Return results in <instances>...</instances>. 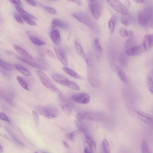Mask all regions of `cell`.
Returning a JSON list of instances; mask_svg holds the SVG:
<instances>
[{
    "label": "cell",
    "mask_w": 153,
    "mask_h": 153,
    "mask_svg": "<svg viewBox=\"0 0 153 153\" xmlns=\"http://www.w3.org/2000/svg\"><path fill=\"white\" fill-rule=\"evenodd\" d=\"M143 47L140 45H137L128 48L126 51V54L129 56L139 55L143 51Z\"/></svg>",
    "instance_id": "obj_11"
},
{
    "label": "cell",
    "mask_w": 153,
    "mask_h": 153,
    "mask_svg": "<svg viewBox=\"0 0 153 153\" xmlns=\"http://www.w3.org/2000/svg\"><path fill=\"white\" fill-rule=\"evenodd\" d=\"M89 5L91 13L96 20L99 18L101 12V6L98 1H89Z\"/></svg>",
    "instance_id": "obj_6"
},
{
    "label": "cell",
    "mask_w": 153,
    "mask_h": 153,
    "mask_svg": "<svg viewBox=\"0 0 153 153\" xmlns=\"http://www.w3.org/2000/svg\"><path fill=\"white\" fill-rule=\"evenodd\" d=\"M5 52H6V53H7V54L9 55H14V56H15V55H16L13 52L11 51H9L8 50H6L5 51Z\"/></svg>",
    "instance_id": "obj_54"
},
{
    "label": "cell",
    "mask_w": 153,
    "mask_h": 153,
    "mask_svg": "<svg viewBox=\"0 0 153 153\" xmlns=\"http://www.w3.org/2000/svg\"><path fill=\"white\" fill-rule=\"evenodd\" d=\"M34 108L37 113L48 119L55 118L59 114L57 109L52 105H37Z\"/></svg>",
    "instance_id": "obj_1"
},
{
    "label": "cell",
    "mask_w": 153,
    "mask_h": 153,
    "mask_svg": "<svg viewBox=\"0 0 153 153\" xmlns=\"http://www.w3.org/2000/svg\"><path fill=\"white\" fill-rule=\"evenodd\" d=\"M1 94L2 99L7 102L11 105L13 104V95L10 92L3 91L1 92Z\"/></svg>",
    "instance_id": "obj_17"
},
{
    "label": "cell",
    "mask_w": 153,
    "mask_h": 153,
    "mask_svg": "<svg viewBox=\"0 0 153 153\" xmlns=\"http://www.w3.org/2000/svg\"><path fill=\"white\" fill-rule=\"evenodd\" d=\"M119 33L121 36L122 37H130L131 34V31H128L123 27H121L119 29Z\"/></svg>",
    "instance_id": "obj_28"
},
{
    "label": "cell",
    "mask_w": 153,
    "mask_h": 153,
    "mask_svg": "<svg viewBox=\"0 0 153 153\" xmlns=\"http://www.w3.org/2000/svg\"><path fill=\"white\" fill-rule=\"evenodd\" d=\"M16 79L19 84L23 88L27 90H29L28 84L25 80L19 76H17Z\"/></svg>",
    "instance_id": "obj_30"
},
{
    "label": "cell",
    "mask_w": 153,
    "mask_h": 153,
    "mask_svg": "<svg viewBox=\"0 0 153 153\" xmlns=\"http://www.w3.org/2000/svg\"><path fill=\"white\" fill-rule=\"evenodd\" d=\"M32 114L36 124L38 125L39 123V117L37 113L34 111H32Z\"/></svg>",
    "instance_id": "obj_40"
},
{
    "label": "cell",
    "mask_w": 153,
    "mask_h": 153,
    "mask_svg": "<svg viewBox=\"0 0 153 153\" xmlns=\"http://www.w3.org/2000/svg\"><path fill=\"white\" fill-rule=\"evenodd\" d=\"M78 130L72 131L71 133H67L65 135L66 137L70 140H72L74 135L78 132Z\"/></svg>",
    "instance_id": "obj_36"
},
{
    "label": "cell",
    "mask_w": 153,
    "mask_h": 153,
    "mask_svg": "<svg viewBox=\"0 0 153 153\" xmlns=\"http://www.w3.org/2000/svg\"><path fill=\"white\" fill-rule=\"evenodd\" d=\"M13 48L18 53L25 58L30 59H33L32 56L23 48L15 45H13Z\"/></svg>",
    "instance_id": "obj_18"
},
{
    "label": "cell",
    "mask_w": 153,
    "mask_h": 153,
    "mask_svg": "<svg viewBox=\"0 0 153 153\" xmlns=\"http://www.w3.org/2000/svg\"><path fill=\"white\" fill-rule=\"evenodd\" d=\"M84 153H92V148L88 143L85 141L84 143Z\"/></svg>",
    "instance_id": "obj_33"
},
{
    "label": "cell",
    "mask_w": 153,
    "mask_h": 153,
    "mask_svg": "<svg viewBox=\"0 0 153 153\" xmlns=\"http://www.w3.org/2000/svg\"><path fill=\"white\" fill-rule=\"evenodd\" d=\"M7 131L8 132L12 137L16 143L21 146H24V144L13 134L11 131L8 129H7Z\"/></svg>",
    "instance_id": "obj_37"
},
{
    "label": "cell",
    "mask_w": 153,
    "mask_h": 153,
    "mask_svg": "<svg viewBox=\"0 0 153 153\" xmlns=\"http://www.w3.org/2000/svg\"><path fill=\"white\" fill-rule=\"evenodd\" d=\"M36 72L42 83L46 88L53 92L60 93L58 88L43 72L40 71H37Z\"/></svg>",
    "instance_id": "obj_4"
},
{
    "label": "cell",
    "mask_w": 153,
    "mask_h": 153,
    "mask_svg": "<svg viewBox=\"0 0 153 153\" xmlns=\"http://www.w3.org/2000/svg\"><path fill=\"white\" fill-rule=\"evenodd\" d=\"M51 38L53 42L56 45H58L61 39L59 32L58 29L53 30L50 33Z\"/></svg>",
    "instance_id": "obj_14"
},
{
    "label": "cell",
    "mask_w": 153,
    "mask_h": 153,
    "mask_svg": "<svg viewBox=\"0 0 153 153\" xmlns=\"http://www.w3.org/2000/svg\"><path fill=\"white\" fill-rule=\"evenodd\" d=\"M0 118L4 121L10 123V121L7 116L3 113H0Z\"/></svg>",
    "instance_id": "obj_41"
},
{
    "label": "cell",
    "mask_w": 153,
    "mask_h": 153,
    "mask_svg": "<svg viewBox=\"0 0 153 153\" xmlns=\"http://www.w3.org/2000/svg\"><path fill=\"white\" fill-rule=\"evenodd\" d=\"M64 146H65V148L67 149H69L70 148V147L69 145L68 144V143L65 141H63L62 142Z\"/></svg>",
    "instance_id": "obj_53"
},
{
    "label": "cell",
    "mask_w": 153,
    "mask_h": 153,
    "mask_svg": "<svg viewBox=\"0 0 153 153\" xmlns=\"http://www.w3.org/2000/svg\"><path fill=\"white\" fill-rule=\"evenodd\" d=\"M107 1L115 10L123 15L128 14V11L127 8L120 1L111 0Z\"/></svg>",
    "instance_id": "obj_5"
},
{
    "label": "cell",
    "mask_w": 153,
    "mask_h": 153,
    "mask_svg": "<svg viewBox=\"0 0 153 153\" xmlns=\"http://www.w3.org/2000/svg\"><path fill=\"white\" fill-rule=\"evenodd\" d=\"M52 77L53 80L57 83L64 86H66L68 79L63 75L56 73L52 74Z\"/></svg>",
    "instance_id": "obj_12"
},
{
    "label": "cell",
    "mask_w": 153,
    "mask_h": 153,
    "mask_svg": "<svg viewBox=\"0 0 153 153\" xmlns=\"http://www.w3.org/2000/svg\"><path fill=\"white\" fill-rule=\"evenodd\" d=\"M54 51L56 54L61 62L64 65L66 66L68 65V60L67 57L64 52L62 50L55 48Z\"/></svg>",
    "instance_id": "obj_13"
},
{
    "label": "cell",
    "mask_w": 153,
    "mask_h": 153,
    "mask_svg": "<svg viewBox=\"0 0 153 153\" xmlns=\"http://www.w3.org/2000/svg\"><path fill=\"white\" fill-rule=\"evenodd\" d=\"M138 118L143 122L153 125V117L150 114L142 111L135 110Z\"/></svg>",
    "instance_id": "obj_8"
},
{
    "label": "cell",
    "mask_w": 153,
    "mask_h": 153,
    "mask_svg": "<svg viewBox=\"0 0 153 153\" xmlns=\"http://www.w3.org/2000/svg\"><path fill=\"white\" fill-rule=\"evenodd\" d=\"M125 5L126 7H130V5H131V3L129 1L126 0L125 1Z\"/></svg>",
    "instance_id": "obj_52"
},
{
    "label": "cell",
    "mask_w": 153,
    "mask_h": 153,
    "mask_svg": "<svg viewBox=\"0 0 153 153\" xmlns=\"http://www.w3.org/2000/svg\"><path fill=\"white\" fill-rule=\"evenodd\" d=\"M135 2L138 4H141L143 3L144 1L143 0H136L134 1Z\"/></svg>",
    "instance_id": "obj_56"
},
{
    "label": "cell",
    "mask_w": 153,
    "mask_h": 153,
    "mask_svg": "<svg viewBox=\"0 0 153 153\" xmlns=\"http://www.w3.org/2000/svg\"><path fill=\"white\" fill-rule=\"evenodd\" d=\"M13 15L15 20L18 23L22 24L24 23V22L22 20V19L21 17L17 13H14Z\"/></svg>",
    "instance_id": "obj_43"
},
{
    "label": "cell",
    "mask_w": 153,
    "mask_h": 153,
    "mask_svg": "<svg viewBox=\"0 0 153 153\" xmlns=\"http://www.w3.org/2000/svg\"><path fill=\"white\" fill-rule=\"evenodd\" d=\"M110 65L111 68L112 70L115 72L117 73L120 68L113 62H111Z\"/></svg>",
    "instance_id": "obj_46"
},
{
    "label": "cell",
    "mask_w": 153,
    "mask_h": 153,
    "mask_svg": "<svg viewBox=\"0 0 153 153\" xmlns=\"http://www.w3.org/2000/svg\"><path fill=\"white\" fill-rule=\"evenodd\" d=\"M86 115L82 113L77 114L76 116L77 120L80 122H82V120L84 119Z\"/></svg>",
    "instance_id": "obj_45"
},
{
    "label": "cell",
    "mask_w": 153,
    "mask_h": 153,
    "mask_svg": "<svg viewBox=\"0 0 153 153\" xmlns=\"http://www.w3.org/2000/svg\"><path fill=\"white\" fill-rule=\"evenodd\" d=\"M150 27L153 29V14L150 22Z\"/></svg>",
    "instance_id": "obj_55"
},
{
    "label": "cell",
    "mask_w": 153,
    "mask_h": 153,
    "mask_svg": "<svg viewBox=\"0 0 153 153\" xmlns=\"http://www.w3.org/2000/svg\"><path fill=\"white\" fill-rule=\"evenodd\" d=\"M147 83L149 91L153 94V80L149 76L147 77Z\"/></svg>",
    "instance_id": "obj_31"
},
{
    "label": "cell",
    "mask_w": 153,
    "mask_h": 153,
    "mask_svg": "<svg viewBox=\"0 0 153 153\" xmlns=\"http://www.w3.org/2000/svg\"><path fill=\"white\" fill-rule=\"evenodd\" d=\"M68 1L69 2H74V3L77 4V5L79 6H82L83 4V3L82 1L81 0H68Z\"/></svg>",
    "instance_id": "obj_49"
},
{
    "label": "cell",
    "mask_w": 153,
    "mask_h": 153,
    "mask_svg": "<svg viewBox=\"0 0 153 153\" xmlns=\"http://www.w3.org/2000/svg\"><path fill=\"white\" fill-rule=\"evenodd\" d=\"M72 98L74 101L82 104H88L90 99L89 95L85 93L75 94L72 96Z\"/></svg>",
    "instance_id": "obj_7"
},
{
    "label": "cell",
    "mask_w": 153,
    "mask_h": 153,
    "mask_svg": "<svg viewBox=\"0 0 153 153\" xmlns=\"http://www.w3.org/2000/svg\"><path fill=\"white\" fill-rule=\"evenodd\" d=\"M120 60V63L122 65L125 66L126 65L127 62V59L126 57L124 55H123L121 56Z\"/></svg>",
    "instance_id": "obj_44"
},
{
    "label": "cell",
    "mask_w": 153,
    "mask_h": 153,
    "mask_svg": "<svg viewBox=\"0 0 153 153\" xmlns=\"http://www.w3.org/2000/svg\"><path fill=\"white\" fill-rule=\"evenodd\" d=\"M72 16L79 22L87 25H91V23L90 20L85 14L81 12H76L74 13Z\"/></svg>",
    "instance_id": "obj_10"
},
{
    "label": "cell",
    "mask_w": 153,
    "mask_h": 153,
    "mask_svg": "<svg viewBox=\"0 0 153 153\" xmlns=\"http://www.w3.org/2000/svg\"><path fill=\"white\" fill-rule=\"evenodd\" d=\"M153 14V9L147 7L140 10L137 15V19L139 24L146 26L149 23Z\"/></svg>",
    "instance_id": "obj_2"
},
{
    "label": "cell",
    "mask_w": 153,
    "mask_h": 153,
    "mask_svg": "<svg viewBox=\"0 0 153 153\" xmlns=\"http://www.w3.org/2000/svg\"><path fill=\"white\" fill-rule=\"evenodd\" d=\"M62 109L63 112L67 116H69L71 114V111L70 109L67 106H63Z\"/></svg>",
    "instance_id": "obj_38"
},
{
    "label": "cell",
    "mask_w": 153,
    "mask_h": 153,
    "mask_svg": "<svg viewBox=\"0 0 153 153\" xmlns=\"http://www.w3.org/2000/svg\"><path fill=\"white\" fill-rule=\"evenodd\" d=\"M66 86L75 90L78 91L80 90L79 87L76 83L69 80L67 82Z\"/></svg>",
    "instance_id": "obj_29"
},
{
    "label": "cell",
    "mask_w": 153,
    "mask_h": 153,
    "mask_svg": "<svg viewBox=\"0 0 153 153\" xmlns=\"http://www.w3.org/2000/svg\"><path fill=\"white\" fill-rule=\"evenodd\" d=\"M75 123L79 131L83 133L84 135L88 133L86 127L81 122L77 120H76Z\"/></svg>",
    "instance_id": "obj_24"
},
{
    "label": "cell",
    "mask_w": 153,
    "mask_h": 153,
    "mask_svg": "<svg viewBox=\"0 0 153 153\" xmlns=\"http://www.w3.org/2000/svg\"><path fill=\"white\" fill-rule=\"evenodd\" d=\"M63 70L66 74L74 78L79 79L82 78L76 72L68 67H64Z\"/></svg>",
    "instance_id": "obj_20"
},
{
    "label": "cell",
    "mask_w": 153,
    "mask_h": 153,
    "mask_svg": "<svg viewBox=\"0 0 153 153\" xmlns=\"http://www.w3.org/2000/svg\"><path fill=\"white\" fill-rule=\"evenodd\" d=\"M59 27L63 29L67 27V25L60 19L57 18H54L52 22L51 27L52 29H54L56 27Z\"/></svg>",
    "instance_id": "obj_15"
},
{
    "label": "cell",
    "mask_w": 153,
    "mask_h": 153,
    "mask_svg": "<svg viewBox=\"0 0 153 153\" xmlns=\"http://www.w3.org/2000/svg\"><path fill=\"white\" fill-rule=\"evenodd\" d=\"M142 153H151L146 142L143 140L141 143Z\"/></svg>",
    "instance_id": "obj_27"
},
{
    "label": "cell",
    "mask_w": 153,
    "mask_h": 153,
    "mask_svg": "<svg viewBox=\"0 0 153 153\" xmlns=\"http://www.w3.org/2000/svg\"><path fill=\"white\" fill-rule=\"evenodd\" d=\"M123 16L121 18V22L123 25L127 26L129 24V23L128 16V15Z\"/></svg>",
    "instance_id": "obj_35"
},
{
    "label": "cell",
    "mask_w": 153,
    "mask_h": 153,
    "mask_svg": "<svg viewBox=\"0 0 153 153\" xmlns=\"http://www.w3.org/2000/svg\"><path fill=\"white\" fill-rule=\"evenodd\" d=\"M16 59L22 62H24L30 66L38 69L44 70L48 68L46 62L41 59H28L25 57H21L16 55L15 56Z\"/></svg>",
    "instance_id": "obj_3"
},
{
    "label": "cell",
    "mask_w": 153,
    "mask_h": 153,
    "mask_svg": "<svg viewBox=\"0 0 153 153\" xmlns=\"http://www.w3.org/2000/svg\"><path fill=\"white\" fill-rule=\"evenodd\" d=\"M15 8L20 14L21 15L27 17L31 19H37L35 16L28 13L19 6L16 5L15 6Z\"/></svg>",
    "instance_id": "obj_21"
},
{
    "label": "cell",
    "mask_w": 153,
    "mask_h": 153,
    "mask_svg": "<svg viewBox=\"0 0 153 153\" xmlns=\"http://www.w3.org/2000/svg\"><path fill=\"white\" fill-rule=\"evenodd\" d=\"M10 1L12 3L16 5H19L21 3V1L19 0H10Z\"/></svg>",
    "instance_id": "obj_51"
},
{
    "label": "cell",
    "mask_w": 153,
    "mask_h": 153,
    "mask_svg": "<svg viewBox=\"0 0 153 153\" xmlns=\"http://www.w3.org/2000/svg\"><path fill=\"white\" fill-rule=\"evenodd\" d=\"M108 27L111 33H112L114 32V24L112 20H111L109 21Z\"/></svg>",
    "instance_id": "obj_39"
},
{
    "label": "cell",
    "mask_w": 153,
    "mask_h": 153,
    "mask_svg": "<svg viewBox=\"0 0 153 153\" xmlns=\"http://www.w3.org/2000/svg\"><path fill=\"white\" fill-rule=\"evenodd\" d=\"M117 73L119 77L123 82L125 83H127L128 82V79L124 71L120 68H119Z\"/></svg>",
    "instance_id": "obj_26"
},
{
    "label": "cell",
    "mask_w": 153,
    "mask_h": 153,
    "mask_svg": "<svg viewBox=\"0 0 153 153\" xmlns=\"http://www.w3.org/2000/svg\"><path fill=\"white\" fill-rule=\"evenodd\" d=\"M46 53L47 54L51 57L53 59H56V58L53 53L50 50L47 49L46 50Z\"/></svg>",
    "instance_id": "obj_48"
},
{
    "label": "cell",
    "mask_w": 153,
    "mask_h": 153,
    "mask_svg": "<svg viewBox=\"0 0 153 153\" xmlns=\"http://www.w3.org/2000/svg\"></svg>",
    "instance_id": "obj_59"
},
{
    "label": "cell",
    "mask_w": 153,
    "mask_h": 153,
    "mask_svg": "<svg viewBox=\"0 0 153 153\" xmlns=\"http://www.w3.org/2000/svg\"><path fill=\"white\" fill-rule=\"evenodd\" d=\"M15 68L18 71L25 76H29L31 75L30 72L20 65L16 64L15 66Z\"/></svg>",
    "instance_id": "obj_22"
},
{
    "label": "cell",
    "mask_w": 153,
    "mask_h": 153,
    "mask_svg": "<svg viewBox=\"0 0 153 153\" xmlns=\"http://www.w3.org/2000/svg\"><path fill=\"white\" fill-rule=\"evenodd\" d=\"M74 46L78 54L83 58L86 62L88 63V60L81 45L77 42H75Z\"/></svg>",
    "instance_id": "obj_16"
},
{
    "label": "cell",
    "mask_w": 153,
    "mask_h": 153,
    "mask_svg": "<svg viewBox=\"0 0 153 153\" xmlns=\"http://www.w3.org/2000/svg\"><path fill=\"white\" fill-rule=\"evenodd\" d=\"M87 141L90 144L92 149H96V144L94 141L91 138L89 134L85 136Z\"/></svg>",
    "instance_id": "obj_32"
},
{
    "label": "cell",
    "mask_w": 153,
    "mask_h": 153,
    "mask_svg": "<svg viewBox=\"0 0 153 153\" xmlns=\"http://www.w3.org/2000/svg\"><path fill=\"white\" fill-rule=\"evenodd\" d=\"M25 1L29 4L33 6H36V4L34 1L33 0H26Z\"/></svg>",
    "instance_id": "obj_50"
},
{
    "label": "cell",
    "mask_w": 153,
    "mask_h": 153,
    "mask_svg": "<svg viewBox=\"0 0 153 153\" xmlns=\"http://www.w3.org/2000/svg\"><path fill=\"white\" fill-rule=\"evenodd\" d=\"M44 7L45 10L50 13L55 14L56 13V10L53 7L47 6H45Z\"/></svg>",
    "instance_id": "obj_42"
},
{
    "label": "cell",
    "mask_w": 153,
    "mask_h": 153,
    "mask_svg": "<svg viewBox=\"0 0 153 153\" xmlns=\"http://www.w3.org/2000/svg\"><path fill=\"white\" fill-rule=\"evenodd\" d=\"M0 66L1 68L3 69L8 71L13 70L14 68V66L12 64L1 59L0 60Z\"/></svg>",
    "instance_id": "obj_19"
},
{
    "label": "cell",
    "mask_w": 153,
    "mask_h": 153,
    "mask_svg": "<svg viewBox=\"0 0 153 153\" xmlns=\"http://www.w3.org/2000/svg\"><path fill=\"white\" fill-rule=\"evenodd\" d=\"M142 45L144 49L147 51L153 47V33L146 35L143 39Z\"/></svg>",
    "instance_id": "obj_9"
},
{
    "label": "cell",
    "mask_w": 153,
    "mask_h": 153,
    "mask_svg": "<svg viewBox=\"0 0 153 153\" xmlns=\"http://www.w3.org/2000/svg\"><path fill=\"white\" fill-rule=\"evenodd\" d=\"M29 39L33 43L36 45L40 46L45 45L46 44L45 41L32 35L30 36Z\"/></svg>",
    "instance_id": "obj_23"
},
{
    "label": "cell",
    "mask_w": 153,
    "mask_h": 153,
    "mask_svg": "<svg viewBox=\"0 0 153 153\" xmlns=\"http://www.w3.org/2000/svg\"><path fill=\"white\" fill-rule=\"evenodd\" d=\"M20 15L23 20L28 24L32 26L36 25V24L35 22L31 19L24 16Z\"/></svg>",
    "instance_id": "obj_34"
},
{
    "label": "cell",
    "mask_w": 153,
    "mask_h": 153,
    "mask_svg": "<svg viewBox=\"0 0 153 153\" xmlns=\"http://www.w3.org/2000/svg\"><path fill=\"white\" fill-rule=\"evenodd\" d=\"M95 46L97 49L100 52L102 51V49L98 40L96 39L94 41Z\"/></svg>",
    "instance_id": "obj_47"
},
{
    "label": "cell",
    "mask_w": 153,
    "mask_h": 153,
    "mask_svg": "<svg viewBox=\"0 0 153 153\" xmlns=\"http://www.w3.org/2000/svg\"><path fill=\"white\" fill-rule=\"evenodd\" d=\"M3 152V149L1 146V144L0 146V152L1 153H2Z\"/></svg>",
    "instance_id": "obj_57"
},
{
    "label": "cell",
    "mask_w": 153,
    "mask_h": 153,
    "mask_svg": "<svg viewBox=\"0 0 153 153\" xmlns=\"http://www.w3.org/2000/svg\"><path fill=\"white\" fill-rule=\"evenodd\" d=\"M43 153H46V152H44Z\"/></svg>",
    "instance_id": "obj_58"
},
{
    "label": "cell",
    "mask_w": 153,
    "mask_h": 153,
    "mask_svg": "<svg viewBox=\"0 0 153 153\" xmlns=\"http://www.w3.org/2000/svg\"><path fill=\"white\" fill-rule=\"evenodd\" d=\"M102 148L104 153H111L110 145L106 139H104L103 141Z\"/></svg>",
    "instance_id": "obj_25"
}]
</instances>
